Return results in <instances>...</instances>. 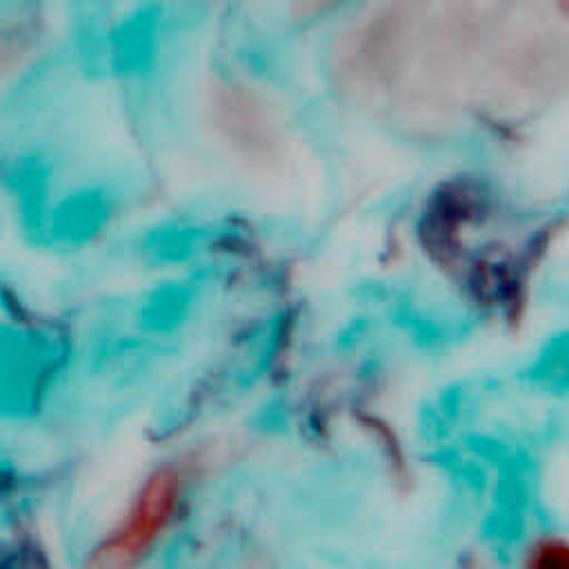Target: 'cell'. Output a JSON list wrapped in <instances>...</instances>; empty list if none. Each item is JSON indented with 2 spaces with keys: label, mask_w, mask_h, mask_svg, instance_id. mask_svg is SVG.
<instances>
[{
  "label": "cell",
  "mask_w": 569,
  "mask_h": 569,
  "mask_svg": "<svg viewBox=\"0 0 569 569\" xmlns=\"http://www.w3.org/2000/svg\"><path fill=\"white\" fill-rule=\"evenodd\" d=\"M178 485L173 476L160 473L149 482L129 516L96 553L93 569H129L151 547L158 531L171 518L178 498Z\"/></svg>",
  "instance_id": "cell-1"
},
{
  "label": "cell",
  "mask_w": 569,
  "mask_h": 569,
  "mask_svg": "<svg viewBox=\"0 0 569 569\" xmlns=\"http://www.w3.org/2000/svg\"><path fill=\"white\" fill-rule=\"evenodd\" d=\"M525 569H569V551L565 540L545 538L531 547Z\"/></svg>",
  "instance_id": "cell-2"
}]
</instances>
